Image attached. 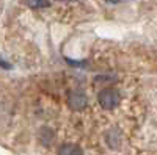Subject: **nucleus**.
<instances>
[{
  "mask_svg": "<svg viewBox=\"0 0 157 155\" xmlns=\"http://www.w3.org/2000/svg\"><path fill=\"white\" fill-rule=\"evenodd\" d=\"M99 105L104 108V110H113L120 105L121 102V97H120V93L113 88H104L102 91L99 93Z\"/></svg>",
  "mask_w": 157,
  "mask_h": 155,
  "instance_id": "f257e3e1",
  "label": "nucleus"
},
{
  "mask_svg": "<svg viewBox=\"0 0 157 155\" xmlns=\"http://www.w3.org/2000/svg\"><path fill=\"white\" fill-rule=\"evenodd\" d=\"M69 107L75 111H80L86 107V96L83 93H72L69 96Z\"/></svg>",
  "mask_w": 157,
  "mask_h": 155,
  "instance_id": "f03ea898",
  "label": "nucleus"
},
{
  "mask_svg": "<svg viewBox=\"0 0 157 155\" xmlns=\"http://www.w3.org/2000/svg\"><path fill=\"white\" fill-rule=\"evenodd\" d=\"M58 155H83V150L77 144L66 143V144H61L58 147Z\"/></svg>",
  "mask_w": 157,
  "mask_h": 155,
  "instance_id": "7ed1b4c3",
  "label": "nucleus"
},
{
  "mask_svg": "<svg viewBox=\"0 0 157 155\" xmlns=\"http://www.w3.org/2000/svg\"><path fill=\"white\" fill-rule=\"evenodd\" d=\"M25 5L30 8H46L49 6V0H25Z\"/></svg>",
  "mask_w": 157,
  "mask_h": 155,
  "instance_id": "20e7f679",
  "label": "nucleus"
},
{
  "mask_svg": "<svg viewBox=\"0 0 157 155\" xmlns=\"http://www.w3.org/2000/svg\"><path fill=\"white\" fill-rule=\"evenodd\" d=\"M66 61L69 63V64H72V66H77V68H83L85 66V61H75V60H69V58H66Z\"/></svg>",
  "mask_w": 157,
  "mask_h": 155,
  "instance_id": "39448f33",
  "label": "nucleus"
},
{
  "mask_svg": "<svg viewBox=\"0 0 157 155\" xmlns=\"http://www.w3.org/2000/svg\"><path fill=\"white\" fill-rule=\"evenodd\" d=\"M0 68H3V69H11V64L8 61H5L2 57H0Z\"/></svg>",
  "mask_w": 157,
  "mask_h": 155,
  "instance_id": "423d86ee",
  "label": "nucleus"
},
{
  "mask_svg": "<svg viewBox=\"0 0 157 155\" xmlns=\"http://www.w3.org/2000/svg\"><path fill=\"white\" fill-rule=\"evenodd\" d=\"M110 3H120V2H124V0H107Z\"/></svg>",
  "mask_w": 157,
  "mask_h": 155,
  "instance_id": "0eeeda50",
  "label": "nucleus"
},
{
  "mask_svg": "<svg viewBox=\"0 0 157 155\" xmlns=\"http://www.w3.org/2000/svg\"><path fill=\"white\" fill-rule=\"evenodd\" d=\"M58 2H64V3H66V2H77V0H58Z\"/></svg>",
  "mask_w": 157,
  "mask_h": 155,
  "instance_id": "6e6552de",
  "label": "nucleus"
}]
</instances>
